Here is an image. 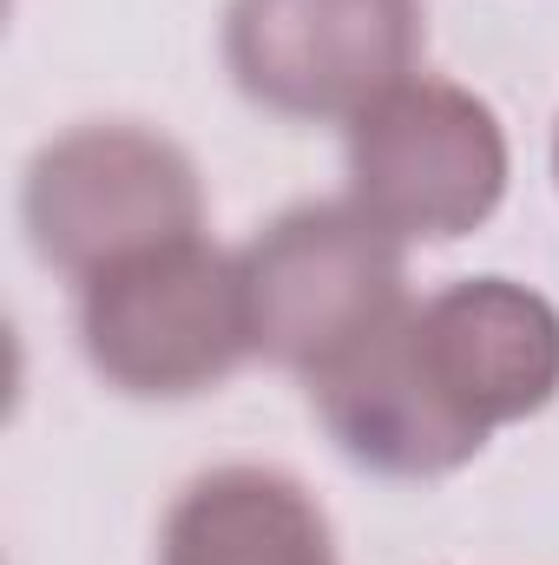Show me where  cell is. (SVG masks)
<instances>
[{
    "label": "cell",
    "mask_w": 559,
    "mask_h": 565,
    "mask_svg": "<svg viewBox=\"0 0 559 565\" xmlns=\"http://www.w3.org/2000/svg\"><path fill=\"white\" fill-rule=\"evenodd\" d=\"M80 349L119 395L178 402V395L218 388L257 349L244 257H224L184 237L86 277Z\"/></svg>",
    "instance_id": "6da1fadb"
},
{
    "label": "cell",
    "mask_w": 559,
    "mask_h": 565,
    "mask_svg": "<svg viewBox=\"0 0 559 565\" xmlns=\"http://www.w3.org/2000/svg\"><path fill=\"white\" fill-rule=\"evenodd\" d=\"M244 296L257 355L296 375H323L409 309L402 237L362 204L289 211L244 250Z\"/></svg>",
    "instance_id": "7a4b0ae2"
},
{
    "label": "cell",
    "mask_w": 559,
    "mask_h": 565,
    "mask_svg": "<svg viewBox=\"0 0 559 565\" xmlns=\"http://www.w3.org/2000/svg\"><path fill=\"white\" fill-rule=\"evenodd\" d=\"M20 211L40 264L86 282L139 250L198 237L204 191L191 158L158 132L80 126L33 158Z\"/></svg>",
    "instance_id": "3957f363"
},
{
    "label": "cell",
    "mask_w": 559,
    "mask_h": 565,
    "mask_svg": "<svg viewBox=\"0 0 559 565\" xmlns=\"http://www.w3.org/2000/svg\"><path fill=\"white\" fill-rule=\"evenodd\" d=\"M349 191L395 237H467L507 191L500 119L447 79H402L349 126Z\"/></svg>",
    "instance_id": "277c9868"
},
{
    "label": "cell",
    "mask_w": 559,
    "mask_h": 565,
    "mask_svg": "<svg viewBox=\"0 0 559 565\" xmlns=\"http://www.w3.org/2000/svg\"><path fill=\"white\" fill-rule=\"evenodd\" d=\"M224 60L283 119H356L421 60L415 0H231Z\"/></svg>",
    "instance_id": "5b68a950"
},
{
    "label": "cell",
    "mask_w": 559,
    "mask_h": 565,
    "mask_svg": "<svg viewBox=\"0 0 559 565\" xmlns=\"http://www.w3.org/2000/svg\"><path fill=\"white\" fill-rule=\"evenodd\" d=\"M402 342L421 388L461 434L527 422L559 388V316L547 296L507 277H474L402 316Z\"/></svg>",
    "instance_id": "8992f818"
},
{
    "label": "cell",
    "mask_w": 559,
    "mask_h": 565,
    "mask_svg": "<svg viewBox=\"0 0 559 565\" xmlns=\"http://www.w3.org/2000/svg\"><path fill=\"white\" fill-rule=\"evenodd\" d=\"M402 316L382 322L336 369L309 375V402H316L323 427L336 434V447L356 467H376V473H395V480H441V473L467 467L481 454V440L461 434L434 408V395L421 388L409 342H402Z\"/></svg>",
    "instance_id": "52a82bcc"
},
{
    "label": "cell",
    "mask_w": 559,
    "mask_h": 565,
    "mask_svg": "<svg viewBox=\"0 0 559 565\" xmlns=\"http://www.w3.org/2000/svg\"><path fill=\"white\" fill-rule=\"evenodd\" d=\"M158 565H336V540L289 473L218 467L178 493Z\"/></svg>",
    "instance_id": "ba28073f"
},
{
    "label": "cell",
    "mask_w": 559,
    "mask_h": 565,
    "mask_svg": "<svg viewBox=\"0 0 559 565\" xmlns=\"http://www.w3.org/2000/svg\"><path fill=\"white\" fill-rule=\"evenodd\" d=\"M553 171H559V139H553Z\"/></svg>",
    "instance_id": "9c48e42d"
}]
</instances>
